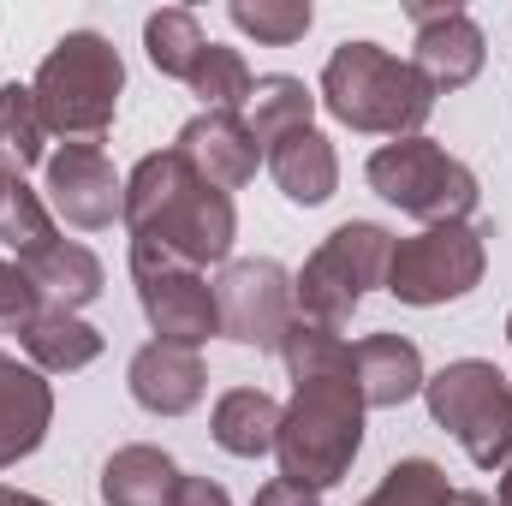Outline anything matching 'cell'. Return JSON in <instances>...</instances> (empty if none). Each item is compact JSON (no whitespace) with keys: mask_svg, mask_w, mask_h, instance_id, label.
<instances>
[{"mask_svg":"<svg viewBox=\"0 0 512 506\" xmlns=\"http://www.w3.org/2000/svg\"><path fill=\"white\" fill-rule=\"evenodd\" d=\"M120 221L131 227V245H149L185 268L227 262L233 239H239L233 197L215 191L209 179H197V167L179 149H155L131 167Z\"/></svg>","mask_w":512,"mask_h":506,"instance_id":"cell-1","label":"cell"},{"mask_svg":"<svg viewBox=\"0 0 512 506\" xmlns=\"http://www.w3.org/2000/svg\"><path fill=\"white\" fill-rule=\"evenodd\" d=\"M364 411L370 405L358 393V364L292 381V405L280 411V435H274L280 477L298 489H334L364 447Z\"/></svg>","mask_w":512,"mask_h":506,"instance_id":"cell-2","label":"cell"},{"mask_svg":"<svg viewBox=\"0 0 512 506\" xmlns=\"http://www.w3.org/2000/svg\"><path fill=\"white\" fill-rule=\"evenodd\" d=\"M322 108L352 131L417 137V126L435 114V90L411 60H393L376 42H340L322 66Z\"/></svg>","mask_w":512,"mask_h":506,"instance_id":"cell-3","label":"cell"},{"mask_svg":"<svg viewBox=\"0 0 512 506\" xmlns=\"http://www.w3.org/2000/svg\"><path fill=\"white\" fill-rule=\"evenodd\" d=\"M120 90H126V66L120 48L96 30H72L48 48L30 96L42 108V126L66 143H96L120 114Z\"/></svg>","mask_w":512,"mask_h":506,"instance_id":"cell-4","label":"cell"},{"mask_svg":"<svg viewBox=\"0 0 512 506\" xmlns=\"http://www.w3.org/2000/svg\"><path fill=\"white\" fill-rule=\"evenodd\" d=\"M387 256H393V233H387V227H376V221H346V227H334V233L316 245V256L304 262V274L292 280L298 316L340 334V328L352 322V310L364 304V292L387 280Z\"/></svg>","mask_w":512,"mask_h":506,"instance_id":"cell-5","label":"cell"},{"mask_svg":"<svg viewBox=\"0 0 512 506\" xmlns=\"http://www.w3.org/2000/svg\"><path fill=\"white\" fill-rule=\"evenodd\" d=\"M370 185H376V197H387L393 209H405L411 221H429V227L471 221L477 197H483L477 173L429 137H393L387 149H376L370 155Z\"/></svg>","mask_w":512,"mask_h":506,"instance_id":"cell-6","label":"cell"},{"mask_svg":"<svg viewBox=\"0 0 512 506\" xmlns=\"http://www.w3.org/2000/svg\"><path fill=\"white\" fill-rule=\"evenodd\" d=\"M423 393H429V417L465 447L471 465L483 471L512 465V381L495 364L459 358L441 376L423 381Z\"/></svg>","mask_w":512,"mask_h":506,"instance_id":"cell-7","label":"cell"},{"mask_svg":"<svg viewBox=\"0 0 512 506\" xmlns=\"http://www.w3.org/2000/svg\"><path fill=\"white\" fill-rule=\"evenodd\" d=\"M489 227H471V221H453V227H429L417 239H399L387 256V292L399 304H453L465 298L483 268H489Z\"/></svg>","mask_w":512,"mask_h":506,"instance_id":"cell-8","label":"cell"},{"mask_svg":"<svg viewBox=\"0 0 512 506\" xmlns=\"http://www.w3.org/2000/svg\"><path fill=\"white\" fill-rule=\"evenodd\" d=\"M131 280H137V304L149 316V328L167 340V346H203L209 334H221V310H215V286L185 268V262H167L149 245H131Z\"/></svg>","mask_w":512,"mask_h":506,"instance_id":"cell-9","label":"cell"},{"mask_svg":"<svg viewBox=\"0 0 512 506\" xmlns=\"http://www.w3.org/2000/svg\"><path fill=\"white\" fill-rule=\"evenodd\" d=\"M215 310H221L227 340L256 346V352H280V340L292 328V274L274 256L227 262L215 280Z\"/></svg>","mask_w":512,"mask_h":506,"instance_id":"cell-10","label":"cell"},{"mask_svg":"<svg viewBox=\"0 0 512 506\" xmlns=\"http://www.w3.org/2000/svg\"><path fill=\"white\" fill-rule=\"evenodd\" d=\"M405 18L417 24V42H411V66L417 78L441 96V90H465L477 72H483V30L465 6H405Z\"/></svg>","mask_w":512,"mask_h":506,"instance_id":"cell-11","label":"cell"},{"mask_svg":"<svg viewBox=\"0 0 512 506\" xmlns=\"http://www.w3.org/2000/svg\"><path fill=\"white\" fill-rule=\"evenodd\" d=\"M120 203H126V179L114 173V161L96 143H60L48 155V209L54 215L96 233L120 215Z\"/></svg>","mask_w":512,"mask_h":506,"instance_id":"cell-12","label":"cell"},{"mask_svg":"<svg viewBox=\"0 0 512 506\" xmlns=\"http://www.w3.org/2000/svg\"><path fill=\"white\" fill-rule=\"evenodd\" d=\"M191 167H197V179H209L215 191H239V185H251L256 179V161H262V143L251 137V126L239 120V114H197V120H185L179 131V143H173Z\"/></svg>","mask_w":512,"mask_h":506,"instance_id":"cell-13","label":"cell"},{"mask_svg":"<svg viewBox=\"0 0 512 506\" xmlns=\"http://www.w3.org/2000/svg\"><path fill=\"white\" fill-rule=\"evenodd\" d=\"M209 393V370L191 346H167V340H149L137 358H131V399L155 417H185L197 399Z\"/></svg>","mask_w":512,"mask_h":506,"instance_id":"cell-14","label":"cell"},{"mask_svg":"<svg viewBox=\"0 0 512 506\" xmlns=\"http://www.w3.org/2000/svg\"><path fill=\"white\" fill-rule=\"evenodd\" d=\"M48 423H54V393H48L42 370L0 352V471L30 459L48 441Z\"/></svg>","mask_w":512,"mask_h":506,"instance_id":"cell-15","label":"cell"},{"mask_svg":"<svg viewBox=\"0 0 512 506\" xmlns=\"http://www.w3.org/2000/svg\"><path fill=\"white\" fill-rule=\"evenodd\" d=\"M262 155H268L274 185H280V191H286V203H298V209L328 203V197H334V185H340V155H334V143H328L316 126L280 137V143H274V149H262Z\"/></svg>","mask_w":512,"mask_h":506,"instance_id":"cell-16","label":"cell"},{"mask_svg":"<svg viewBox=\"0 0 512 506\" xmlns=\"http://www.w3.org/2000/svg\"><path fill=\"white\" fill-rule=\"evenodd\" d=\"M352 364H358V393H364V405H405L411 393H423V352L405 340V334H370V340H358L352 346Z\"/></svg>","mask_w":512,"mask_h":506,"instance_id":"cell-17","label":"cell"},{"mask_svg":"<svg viewBox=\"0 0 512 506\" xmlns=\"http://www.w3.org/2000/svg\"><path fill=\"white\" fill-rule=\"evenodd\" d=\"M18 340H24L30 364L48 370V376H72V370H90V364L102 358V334H96L90 322H78L72 310H54V304H42V310L24 322Z\"/></svg>","mask_w":512,"mask_h":506,"instance_id":"cell-18","label":"cell"},{"mask_svg":"<svg viewBox=\"0 0 512 506\" xmlns=\"http://www.w3.org/2000/svg\"><path fill=\"white\" fill-rule=\"evenodd\" d=\"M18 268L30 274V286L54 310H84L90 298H102V262H96V251H84V245L54 239V245H42L36 256H24Z\"/></svg>","mask_w":512,"mask_h":506,"instance_id":"cell-19","label":"cell"},{"mask_svg":"<svg viewBox=\"0 0 512 506\" xmlns=\"http://www.w3.org/2000/svg\"><path fill=\"white\" fill-rule=\"evenodd\" d=\"M179 477L185 471L161 447H120L102 465V501L108 506H173Z\"/></svg>","mask_w":512,"mask_h":506,"instance_id":"cell-20","label":"cell"},{"mask_svg":"<svg viewBox=\"0 0 512 506\" xmlns=\"http://www.w3.org/2000/svg\"><path fill=\"white\" fill-rule=\"evenodd\" d=\"M274 435H280V405L262 393V387H233L221 393L215 405V447L233 453V459H262L274 453Z\"/></svg>","mask_w":512,"mask_h":506,"instance_id":"cell-21","label":"cell"},{"mask_svg":"<svg viewBox=\"0 0 512 506\" xmlns=\"http://www.w3.org/2000/svg\"><path fill=\"white\" fill-rule=\"evenodd\" d=\"M251 137L262 149H274L280 137H292V131H310V114H316V96L304 90V78H286V72H268V78H256L251 84Z\"/></svg>","mask_w":512,"mask_h":506,"instance_id":"cell-22","label":"cell"},{"mask_svg":"<svg viewBox=\"0 0 512 506\" xmlns=\"http://www.w3.org/2000/svg\"><path fill=\"white\" fill-rule=\"evenodd\" d=\"M143 48H149L155 72L191 84V72H197L203 54H209V36H203V24H197L185 6H167V12H155V18L143 24Z\"/></svg>","mask_w":512,"mask_h":506,"instance_id":"cell-23","label":"cell"},{"mask_svg":"<svg viewBox=\"0 0 512 506\" xmlns=\"http://www.w3.org/2000/svg\"><path fill=\"white\" fill-rule=\"evenodd\" d=\"M42 143H48V126H42L30 84H0V167L24 179V167L42 161Z\"/></svg>","mask_w":512,"mask_h":506,"instance_id":"cell-24","label":"cell"},{"mask_svg":"<svg viewBox=\"0 0 512 506\" xmlns=\"http://www.w3.org/2000/svg\"><path fill=\"white\" fill-rule=\"evenodd\" d=\"M54 239H60L54 233V209L24 179H12L6 185V203H0V245L24 262V256H36L42 245H54Z\"/></svg>","mask_w":512,"mask_h":506,"instance_id":"cell-25","label":"cell"},{"mask_svg":"<svg viewBox=\"0 0 512 506\" xmlns=\"http://www.w3.org/2000/svg\"><path fill=\"white\" fill-rule=\"evenodd\" d=\"M453 483H447V471L441 465H429V459H399V465H387V477L376 483V495H364L358 506H453Z\"/></svg>","mask_w":512,"mask_h":506,"instance_id":"cell-26","label":"cell"},{"mask_svg":"<svg viewBox=\"0 0 512 506\" xmlns=\"http://www.w3.org/2000/svg\"><path fill=\"white\" fill-rule=\"evenodd\" d=\"M251 66H245V54L239 48H221V42H209V54H203V66L191 72V90L215 108V114H239L245 102H251Z\"/></svg>","mask_w":512,"mask_h":506,"instance_id":"cell-27","label":"cell"},{"mask_svg":"<svg viewBox=\"0 0 512 506\" xmlns=\"http://www.w3.org/2000/svg\"><path fill=\"white\" fill-rule=\"evenodd\" d=\"M310 18H316L310 0H233V24L256 42H268V48L298 42L310 30Z\"/></svg>","mask_w":512,"mask_h":506,"instance_id":"cell-28","label":"cell"},{"mask_svg":"<svg viewBox=\"0 0 512 506\" xmlns=\"http://www.w3.org/2000/svg\"><path fill=\"white\" fill-rule=\"evenodd\" d=\"M42 310V292L18 262H0V334H24V322Z\"/></svg>","mask_w":512,"mask_h":506,"instance_id":"cell-29","label":"cell"},{"mask_svg":"<svg viewBox=\"0 0 512 506\" xmlns=\"http://www.w3.org/2000/svg\"><path fill=\"white\" fill-rule=\"evenodd\" d=\"M251 506H322V501H316V489H298V483L274 477V483H262V489H256Z\"/></svg>","mask_w":512,"mask_h":506,"instance_id":"cell-30","label":"cell"},{"mask_svg":"<svg viewBox=\"0 0 512 506\" xmlns=\"http://www.w3.org/2000/svg\"><path fill=\"white\" fill-rule=\"evenodd\" d=\"M173 506H233V501H227V489H221V483H209V477H179Z\"/></svg>","mask_w":512,"mask_h":506,"instance_id":"cell-31","label":"cell"},{"mask_svg":"<svg viewBox=\"0 0 512 506\" xmlns=\"http://www.w3.org/2000/svg\"><path fill=\"white\" fill-rule=\"evenodd\" d=\"M453 506H501V501H495V495H483V489H459Z\"/></svg>","mask_w":512,"mask_h":506,"instance_id":"cell-32","label":"cell"},{"mask_svg":"<svg viewBox=\"0 0 512 506\" xmlns=\"http://www.w3.org/2000/svg\"><path fill=\"white\" fill-rule=\"evenodd\" d=\"M0 506H48V501H36V495H18V489H0Z\"/></svg>","mask_w":512,"mask_h":506,"instance_id":"cell-33","label":"cell"},{"mask_svg":"<svg viewBox=\"0 0 512 506\" xmlns=\"http://www.w3.org/2000/svg\"><path fill=\"white\" fill-rule=\"evenodd\" d=\"M501 506H512V465H507V477H501V495H495Z\"/></svg>","mask_w":512,"mask_h":506,"instance_id":"cell-34","label":"cell"},{"mask_svg":"<svg viewBox=\"0 0 512 506\" xmlns=\"http://www.w3.org/2000/svg\"><path fill=\"white\" fill-rule=\"evenodd\" d=\"M6 185H12V173H6V167H0V203H6Z\"/></svg>","mask_w":512,"mask_h":506,"instance_id":"cell-35","label":"cell"},{"mask_svg":"<svg viewBox=\"0 0 512 506\" xmlns=\"http://www.w3.org/2000/svg\"><path fill=\"white\" fill-rule=\"evenodd\" d=\"M507 340H512V316H507Z\"/></svg>","mask_w":512,"mask_h":506,"instance_id":"cell-36","label":"cell"}]
</instances>
